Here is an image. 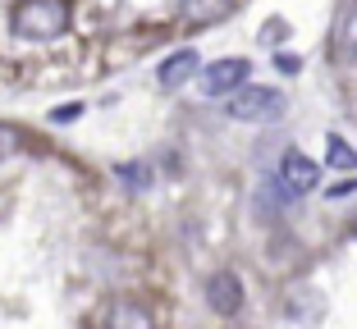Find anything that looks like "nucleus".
<instances>
[{
	"label": "nucleus",
	"instance_id": "obj_14",
	"mask_svg": "<svg viewBox=\"0 0 357 329\" xmlns=\"http://www.w3.org/2000/svg\"><path fill=\"white\" fill-rule=\"evenodd\" d=\"M275 64H280L284 74H298V60H294V55H280V60H275Z\"/></svg>",
	"mask_w": 357,
	"mask_h": 329
},
{
	"label": "nucleus",
	"instance_id": "obj_2",
	"mask_svg": "<svg viewBox=\"0 0 357 329\" xmlns=\"http://www.w3.org/2000/svg\"><path fill=\"white\" fill-rule=\"evenodd\" d=\"M234 101H229V115L243 119V124H271V119L284 115V96L275 87H234Z\"/></svg>",
	"mask_w": 357,
	"mask_h": 329
},
{
	"label": "nucleus",
	"instance_id": "obj_9",
	"mask_svg": "<svg viewBox=\"0 0 357 329\" xmlns=\"http://www.w3.org/2000/svg\"><path fill=\"white\" fill-rule=\"evenodd\" d=\"M234 5H238V0H183L178 14H183L188 23H220Z\"/></svg>",
	"mask_w": 357,
	"mask_h": 329
},
{
	"label": "nucleus",
	"instance_id": "obj_4",
	"mask_svg": "<svg viewBox=\"0 0 357 329\" xmlns=\"http://www.w3.org/2000/svg\"><path fill=\"white\" fill-rule=\"evenodd\" d=\"M280 183L294 192V197H307V192L321 183V170H316V160H307L303 151H289V156L280 160Z\"/></svg>",
	"mask_w": 357,
	"mask_h": 329
},
{
	"label": "nucleus",
	"instance_id": "obj_7",
	"mask_svg": "<svg viewBox=\"0 0 357 329\" xmlns=\"http://www.w3.org/2000/svg\"><path fill=\"white\" fill-rule=\"evenodd\" d=\"M105 329H156L151 311L142 302H128V298H115L105 307Z\"/></svg>",
	"mask_w": 357,
	"mask_h": 329
},
{
	"label": "nucleus",
	"instance_id": "obj_6",
	"mask_svg": "<svg viewBox=\"0 0 357 329\" xmlns=\"http://www.w3.org/2000/svg\"><path fill=\"white\" fill-rule=\"evenodd\" d=\"M206 302H211V311H220V316H238V307H243V284H238V275H211Z\"/></svg>",
	"mask_w": 357,
	"mask_h": 329
},
{
	"label": "nucleus",
	"instance_id": "obj_5",
	"mask_svg": "<svg viewBox=\"0 0 357 329\" xmlns=\"http://www.w3.org/2000/svg\"><path fill=\"white\" fill-rule=\"evenodd\" d=\"M248 69H252L248 60H220V64H211L206 74H202V92H206V96H229L234 87L248 83Z\"/></svg>",
	"mask_w": 357,
	"mask_h": 329
},
{
	"label": "nucleus",
	"instance_id": "obj_12",
	"mask_svg": "<svg viewBox=\"0 0 357 329\" xmlns=\"http://www.w3.org/2000/svg\"><path fill=\"white\" fill-rule=\"evenodd\" d=\"M14 151H23V133L14 124H0V160H10Z\"/></svg>",
	"mask_w": 357,
	"mask_h": 329
},
{
	"label": "nucleus",
	"instance_id": "obj_1",
	"mask_svg": "<svg viewBox=\"0 0 357 329\" xmlns=\"http://www.w3.org/2000/svg\"><path fill=\"white\" fill-rule=\"evenodd\" d=\"M10 28L19 37H55L69 28V5L64 0H19L10 10Z\"/></svg>",
	"mask_w": 357,
	"mask_h": 329
},
{
	"label": "nucleus",
	"instance_id": "obj_11",
	"mask_svg": "<svg viewBox=\"0 0 357 329\" xmlns=\"http://www.w3.org/2000/svg\"><path fill=\"white\" fill-rule=\"evenodd\" d=\"M119 183L133 188V192H142L151 183V170H147V165H119Z\"/></svg>",
	"mask_w": 357,
	"mask_h": 329
},
{
	"label": "nucleus",
	"instance_id": "obj_8",
	"mask_svg": "<svg viewBox=\"0 0 357 329\" xmlns=\"http://www.w3.org/2000/svg\"><path fill=\"white\" fill-rule=\"evenodd\" d=\"M202 69V60H197V51H174L165 64H160V87L165 92H174V87H183L192 74Z\"/></svg>",
	"mask_w": 357,
	"mask_h": 329
},
{
	"label": "nucleus",
	"instance_id": "obj_3",
	"mask_svg": "<svg viewBox=\"0 0 357 329\" xmlns=\"http://www.w3.org/2000/svg\"><path fill=\"white\" fill-rule=\"evenodd\" d=\"M330 60L344 69H357V0L339 10L335 28H330Z\"/></svg>",
	"mask_w": 357,
	"mask_h": 329
},
{
	"label": "nucleus",
	"instance_id": "obj_13",
	"mask_svg": "<svg viewBox=\"0 0 357 329\" xmlns=\"http://www.w3.org/2000/svg\"><path fill=\"white\" fill-rule=\"evenodd\" d=\"M284 37H289V23H284V19H271V23H266V32H261V42H266V46L284 42Z\"/></svg>",
	"mask_w": 357,
	"mask_h": 329
},
{
	"label": "nucleus",
	"instance_id": "obj_10",
	"mask_svg": "<svg viewBox=\"0 0 357 329\" xmlns=\"http://www.w3.org/2000/svg\"><path fill=\"white\" fill-rule=\"evenodd\" d=\"M330 165L335 170H357V151L344 138H330Z\"/></svg>",
	"mask_w": 357,
	"mask_h": 329
}]
</instances>
